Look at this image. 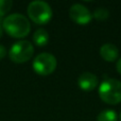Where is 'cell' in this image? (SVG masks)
<instances>
[{"label":"cell","instance_id":"obj_5","mask_svg":"<svg viewBox=\"0 0 121 121\" xmlns=\"http://www.w3.org/2000/svg\"><path fill=\"white\" fill-rule=\"evenodd\" d=\"M56 59L51 53H40L33 60V69L39 75H49L56 68Z\"/></svg>","mask_w":121,"mask_h":121},{"label":"cell","instance_id":"obj_14","mask_svg":"<svg viewBox=\"0 0 121 121\" xmlns=\"http://www.w3.org/2000/svg\"><path fill=\"white\" fill-rule=\"evenodd\" d=\"M116 68H117L118 72H119L120 74H121V57L117 60V64H116Z\"/></svg>","mask_w":121,"mask_h":121},{"label":"cell","instance_id":"obj_4","mask_svg":"<svg viewBox=\"0 0 121 121\" xmlns=\"http://www.w3.org/2000/svg\"><path fill=\"white\" fill-rule=\"evenodd\" d=\"M34 53V47L28 40H19L15 43L9 51V56L15 63H25L28 62Z\"/></svg>","mask_w":121,"mask_h":121},{"label":"cell","instance_id":"obj_16","mask_svg":"<svg viewBox=\"0 0 121 121\" xmlns=\"http://www.w3.org/2000/svg\"><path fill=\"white\" fill-rule=\"evenodd\" d=\"M120 121H121V114H120Z\"/></svg>","mask_w":121,"mask_h":121},{"label":"cell","instance_id":"obj_6","mask_svg":"<svg viewBox=\"0 0 121 121\" xmlns=\"http://www.w3.org/2000/svg\"><path fill=\"white\" fill-rule=\"evenodd\" d=\"M69 17L71 20L79 25H86L92 19V14L85 5L81 3H74L69 9Z\"/></svg>","mask_w":121,"mask_h":121},{"label":"cell","instance_id":"obj_9","mask_svg":"<svg viewBox=\"0 0 121 121\" xmlns=\"http://www.w3.org/2000/svg\"><path fill=\"white\" fill-rule=\"evenodd\" d=\"M33 42L37 46H46L49 42V34L45 29H37L33 34Z\"/></svg>","mask_w":121,"mask_h":121},{"label":"cell","instance_id":"obj_11","mask_svg":"<svg viewBox=\"0 0 121 121\" xmlns=\"http://www.w3.org/2000/svg\"><path fill=\"white\" fill-rule=\"evenodd\" d=\"M109 16V12L106 8H97L92 13V17L96 18L97 20H105Z\"/></svg>","mask_w":121,"mask_h":121},{"label":"cell","instance_id":"obj_12","mask_svg":"<svg viewBox=\"0 0 121 121\" xmlns=\"http://www.w3.org/2000/svg\"><path fill=\"white\" fill-rule=\"evenodd\" d=\"M13 2L11 0H0V18L3 17L12 8Z\"/></svg>","mask_w":121,"mask_h":121},{"label":"cell","instance_id":"obj_2","mask_svg":"<svg viewBox=\"0 0 121 121\" xmlns=\"http://www.w3.org/2000/svg\"><path fill=\"white\" fill-rule=\"evenodd\" d=\"M99 97L108 104L121 102V82L116 79H106L99 86Z\"/></svg>","mask_w":121,"mask_h":121},{"label":"cell","instance_id":"obj_8","mask_svg":"<svg viewBox=\"0 0 121 121\" xmlns=\"http://www.w3.org/2000/svg\"><path fill=\"white\" fill-rule=\"evenodd\" d=\"M100 55L103 60L106 62H114L118 60L119 56V50L118 48L112 43H106L103 44L100 48Z\"/></svg>","mask_w":121,"mask_h":121},{"label":"cell","instance_id":"obj_7","mask_svg":"<svg viewBox=\"0 0 121 121\" xmlns=\"http://www.w3.org/2000/svg\"><path fill=\"white\" fill-rule=\"evenodd\" d=\"M78 85L81 89L85 90V91H91L98 85V78L92 72L85 71V72L81 73L78 78Z\"/></svg>","mask_w":121,"mask_h":121},{"label":"cell","instance_id":"obj_13","mask_svg":"<svg viewBox=\"0 0 121 121\" xmlns=\"http://www.w3.org/2000/svg\"><path fill=\"white\" fill-rule=\"evenodd\" d=\"M6 55V49L2 45H0V60H2Z\"/></svg>","mask_w":121,"mask_h":121},{"label":"cell","instance_id":"obj_1","mask_svg":"<svg viewBox=\"0 0 121 121\" xmlns=\"http://www.w3.org/2000/svg\"><path fill=\"white\" fill-rule=\"evenodd\" d=\"M2 28L11 36L21 38L30 33L31 25L27 17H25L21 14H18V13H15V14L9 15L8 17L3 19Z\"/></svg>","mask_w":121,"mask_h":121},{"label":"cell","instance_id":"obj_3","mask_svg":"<svg viewBox=\"0 0 121 121\" xmlns=\"http://www.w3.org/2000/svg\"><path fill=\"white\" fill-rule=\"evenodd\" d=\"M28 15L30 19L37 25H45L52 18V9L47 2L42 0L32 1L28 6Z\"/></svg>","mask_w":121,"mask_h":121},{"label":"cell","instance_id":"obj_10","mask_svg":"<svg viewBox=\"0 0 121 121\" xmlns=\"http://www.w3.org/2000/svg\"><path fill=\"white\" fill-rule=\"evenodd\" d=\"M118 116L113 109H103L97 116V121H117Z\"/></svg>","mask_w":121,"mask_h":121},{"label":"cell","instance_id":"obj_15","mask_svg":"<svg viewBox=\"0 0 121 121\" xmlns=\"http://www.w3.org/2000/svg\"><path fill=\"white\" fill-rule=\"evenodd\" d=\"M2 34H3V28H2V26L0 25V37L2 36Z\"/></svg>","mask_w":121,"mask_h":121}]
</instances>
